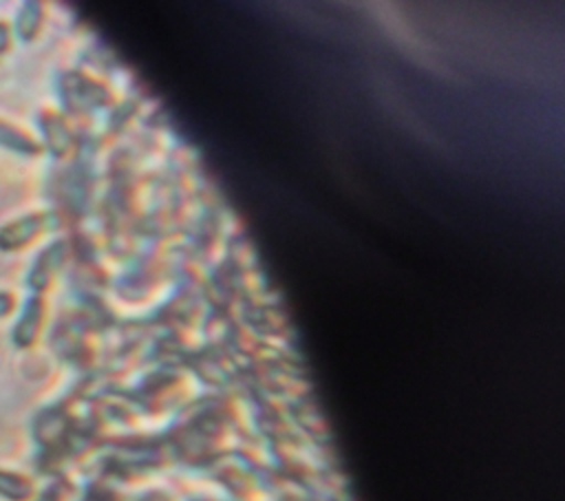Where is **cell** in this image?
Listing matches in <instances>:
<instances>
[{
    "mask_svg": "<svg viewBox=\"0 0 565 501\" xmlns=\"http://www.w3.org/2000/svg\"><path fill=\"white\" fill-rule=\"evenodd\" d=\"M35 232H38V218L35 216L13 221V223H9L7 227L0 230V247L13 249V247L22 245L26 238H31Z\"/></svg>",
    "mask_w": 565,
    "mask_h": 501,
    "instance_id": "6da1fadb",
    "label": "cell"
},
{
    "mask_svg": "<svg viewBox=\"0 0 565 501\" xmlns=\"http://www.w3.org/2000/svg\"><path fill=\"white\" fill-rule=\"evenodd\" d=\"M7 46H9V29L7 24L0 22V55L7 51Z\"/></svg>",
    "mask_w": 565,
    "mask_h": 501,
    "instance_id": "52a82bcc",
    "label": "cell"
},
{
    "mask_svg": "<svg viewBox=\"0 0 565 501\" xmlns=\"http://www.w3.org/2000/svg\"><path fill=\"white\" fill-rule=\"evenodd\" d=\"M38 322H40V305H38V300H31L29 305H24V313L13 329V342L18 347L31 344V340L35 338V331H38Z\"/></svg>",
    "mask_w": 565,
    "mask_h": 501,
    "instance_id": "7a4b0ae2",
    "label": "cell"
},
{
    "mask_svg": "<svg viewBox=\"0 0 565 501\" xmlns=\"http://www.w3.org/2000/svg\"><path fill=\"white\" fill-rule=\"evenodd\" d=\"M0 146L20 152V154H29L35 152V143L31 139H26L22 132H18L13 126L0 121Z\"/></svg>",
    "mask_w": 565,
    "mask_h": 501,
    "instance_id": "277c9868",
    "label": "cell"
},
{
    "mask_svg": "<svg viewBox=\"0 0 565 501\" xmlns=\"http://www.w3.org/2000/svg\"><path fill=\"white\" fill-rule=\"evenodd\" d=\"M13 307V298L7 294V291H0V318L7 316Z\"/></svg>",
    "mask_w": 565,
    "mask_h": 501,
    "instance_id": "8992f818",
    "label": "cell"
},
{
    "mask_svg": "<svg viewBox=\"0 0 565 501\" xmlns=\"http://www.w3.org/2000/svg\"><path fill=\"white\" fill-rule=\"evenodd\" d=\"M29 494H31V483L24 477L0 470V497L9 501H24Z\"/></svg>",
    "mask_w": 565,
    "mask_h": 501,
    "instance_id": "3957f363",
    "label": "cell"
},
{
    "mask_svg": "<svg viewBox=\"0 0 565 501\" xmlns=\"http://www.w3.org/2000/svg\"><path fill=\"white\" fill-rule=\"evenodd\" d=\"M35 9H38V4H24L22 13H20V18H18V31H20L22 38H31L33 31H35V26H38V24L33 22Z\"/></svg>",
    "mask_w": 565,
    "mask_h": 501,
    "instance_id": "5b68a950",
    "label": "cell"
}]
</instances>
